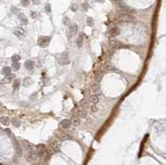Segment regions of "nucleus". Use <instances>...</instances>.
<instances>
[{"mask_svg":"<svg viewBox=\"0 0 166 165\" xmlns=\"http://www.w3.org/2000/svg\"><path fill=\"white\" fill-rule=\"evenodd\" d=\"M24 66L26 67V69H27L28 71H33L34 69V67H35V64L31 60H27V61H25Z\"/></svg>","mask_w":166,"mask_h":165,"instance_id":"nucleus-3","label":"nucleus"},{"mask_svg":"<svg viewBox=\"0 0 166 165\" xmlns=\"http://www.w3.org/2000/svg\"><path fill=\"white\" fill-rule=\"evenodd\" d=\"M14 77H15V76L13 75V74H8V75H7L4 78V80H3V82L5 84H8L10 83L11 81H13V80L14 79Z\"/></svg>","mask_w":166,"mask_h":165,"instance_id":"nucleus-7","label":"nucleus"},{"mask_svg":"<svg viewBox=\"0 0 166 165\" xmlns=\"http://www.w3.org/2000/svg\"><path fill=\"white\" fill-rule=\"evenodd\" d=\"M0 121H1V123L4 124V125H8V124H10V119L8 117H7V116L2 117L0 119Z\"/></svg>","mask_w":166,"mask_h":165,"instance_id":"nucleus-12","label":"nucleus"},{"mask_svg":"<svg viewBox=\"0 0 166 165\" xmlns=\"http://www.w3.org/2000/svg\"><path fill=\"white\" fill-rule=\"evenodd\" d=\"M78 8H79V7H78V5L77 4H73L72 6H71V10L73 11V12H76V11H77L78 10Z\"/></svg>","mask_w":166,"mask_h":165,"instance_id":"nucleus-28","label":"nucleus"},{"mask_svg":"<svg viewBox=\"0 0 166 165\" xmlns=\"http://www.w3.org/2000/svg\"><path fill=\"white\" fill-rule=\"evenodd\" d=\"M71 124H73L74 126H78L80 124V119H79L78 117H77V116L73 115L72 118H71Z\"/></svg>","mask_w":166,"mask_h":165,"instance_id":"nucleus-10","label":"nucleus"},{"mask_svg":"<svg viewBox=\"0 0 166 165\" xmlns=\"http://www.w3.org/2000/svg\"><path fill=\"white\" fill-rule=\"evenodd\" d=\"M81 105L82 106H84V107H87V106H88V105H87V101H86V100H83V101H81Z\"/></svg>","mask_w":166,"mask_h":165,"instance_id":"nucleus-30","label":"nucleus"},{"mask_svg":"<svg viewBox=\"0 0 166 165\" xmlns=\"http://www.w3.org/2000/svg\"><path fill=\"white\" fill-rule=\"evenodd\" d=\"M51 38L49 36H40L38 39V44L41 47H47L50 43Z\"/></svg>","mask_w":166,"mask_h":165,"instance_id":"nucleus-1","label":"nucleus"},{"mask_svg":"<svg viewBox=\"0 0 166 165\" xmlns=\"http://www.w3.org/2000/svg\"><path fill=\"white\" fill-rule=\"evenodd\" d=\"M0 90H1V86H0Z\"/></svg>","mask_w":166,"mask_h":165,"instance_id":"nucleus-35","label":"nucleus"},{"mask_svg":"<svg viewBox=\"0 0 166 165\" xmlns=\"http://www.w3.org/2000/svg\"><path fill=\"white\" fill-rule=\"evenodd\" d=\"M12 67L14 69V71H18L19 68H20V64L18 63V61H17V62H13V64Z\"/></svg>","mask_w":166,"mask_h":165,"instance_id":"nucleus-22","label":"nucleus"},{"mask_svg":"<svg viewBox=\"0 0 166 165\" xmlns=\"http://www.w3.org/2000/svg\"><path fill=\"white\" fill-rule=\"evenodd\" d=\"M110 43L111 44V45H116V43H117V41H116V39L115 38H110Z\"/></svg>","mask_w":166,"mask_h":165,"instance_id":"nucleus-25","label":"nucleus"},{"mask_svg":"<svg viewBox=\"0 0 166 165\" xmlns=\"http://www.w3.org/2000/svg\"><path fill=\"white\" fill-rule=\"evenodd\" d=\"M11 121H12V124H13V125L16 126V127H19L20 124H21V122L19 121V119H16V118H13Z\"/></svg>","mask_w":166,"mask_h":165,"instance_id":"nucleus-19","label":"nucleus"},{"mask_svg":"<svg viewBox=\"0 0 166 165\" xmlns=\"http://www.w3.org/2000/svg\"><path fill=\"white\" fill-rule=\"evenodd\" d=\"M77 115L81 118H86L87 117V111L84 110H78V112H77Z\"/></svg>","mask_w":166,"mask_h":165,"instance_id":"nucleus-16","label":"nucleus"},{"mask_svg":"<svg viewBox=\"0 0 166 165\" xmlns=\"http://www.w3.org/2000/svg\"><path fill=\"white\" fill-rule=\"evenodd\" d=\"M31 18H37V13L36 12H34V11H32L31 12Z\"/></svg>","mask_w":166,"mask_h":165,"instance_id":"nucleus-33","label":"nucleus"},{"mask_svg":"<svg viewBox=\"0 0 166 165\" xmlns=\"http://www.w3.org/2000/svg\"><path fill=\"white\" fill-rule=\"evenodd\" d=\"M45 9H46V11H47V13H51V5H50L49 4H46V6H45Z\"/></svg>","mask_w":166,"mask_h":165,"instance_id":"nucleus-27","label":"nucleus"},{"mask_svg":"<svg viewBox=\"0 0 166 165\" xmlns=\"http://www.w3.org/2000/svg\"><path fill=\"white\" fill-rule=\"evenodd\" d=\"M33 4H36V5H38L40 4V2H41V0H32Z\"/></svg>","mask_w":166,"mask_h":165,"instance_id":"nucleus-34","label":"nucleus"},{"mask_svg":"<svg viewBox=\"0 0 166 165\" xmlns=\"http://www.w3.org/2000/svg\"><path fill=\"white\" fill-rule=\"evenodd\" d=\"M91 91L93 92L94 95H101V88H100L99 85L94 84L92 86V87H91Z\"/></svg>","mask_w":166,"mask_h":165,"instance_id":"nucleus-5","label":"nucleus"},{"mask_svg":"<svg viewBox=\"0 0 166 165\" xmlns=\"http://www.w3.org/2000/svg\"><path fill=\"white\" fill-rule=\"evenodd\" d=\"M18 18L19 19V21L21 22V23L22 25H27V22H28L26 16L22 13H19L18 14Z\"/></svg>","mask_w":166,"mask_h":165,"instance_id":"nucleus-4","label":"nucleus"},{"mask_svg":"<svg viewBox=\"0 0 166 165\" xmlns=\"http://www.w3.org/2000/svg\"><path fill=\"white\" fill-rule=\"evenodd\" d=\"M61 125L63 127L64 129H68V128H70V126L71 125V120H69V119H63V120L61 122Z\"/></svg>","mask_w":166,"mask_h":165,"instance_id":"nucleus-9","label":"nucleus"},{"mask_svg":"<svg viewBox=\"0 0 166 165\" xmlns=\"http://www.w3.org/2000/svg\"><path fill=\"white\" fill-rule=\"evenodd\" d=\"M18 8H17L16 7H13V6H12L11 7V12H12V13H18Z\"/></svg>","mask_w":166,"mask_h":165,"instance_id":"nucleus-29","label":"nucleus"},{"mask_svg":"<svg viewBox=\"0 0 166 165\" xmlns=\"http://www.w3.org/2000/svg\"><path fill=\"white\" fill-rule=\"evenodd\" d=\"M21 1H22V4L23 7H27L28 5H29V3H30L29 0H21Z\"/></svg>","mask_w":166,"mask_h":165,"instance_id":"nucleus-23","label":"nucleus"},{"mask_svg":"<svg viewBox=\"0 0 166 165\" xmlns=\"http://www.w3.org/2000/svg\"><path fill=\"white\" fill-rule=\"evenodd\" d=\"M61 139H71V137L68 135H66V134H62Z\"/></svg>","mask_w":166,"mask_h":165,"instance_id":"nucleus-26","label":"nucleus"},{"mask_svg":"<svg viewBox=\"0 0 166 165\" xmlns=\"http://www.w3.org/2000/svg\"><path fill=\"white\" fill-rule=\"evenodd\" d=\"M13 32L17 37H18V38H22V37H24L25 35V31L22 29V28H20V27L16 28V29L13 31Z\"/></svg>","mask_w":166,"mask_h":165,"instance_id":"nucleus-6","label":"nucleus"},{"mask_svg":"<svg viewBox=\"0 0 166 165\" xmlns=\"http://www.w3.org/2000/svg\"><path fill=\"white\" fill-rule=\"evenodd\" d=\"M20 84H21V81H20L19 79H15L13 81V87L14 90H16L17 88H18V86H20Z\"/></svg>","mask_w":166,"mask_h":165,"instance_id":"nucleus-17","label":"nucleus"},{"mask_svg":"<svg viewBox=\"0 0 166 165\" xmlns=\"http://www.w3.org/2000/svg\"><path fill=\"white\" fill-rule=\"evenodd\" d=\"M77 31H78V26H77L76 23L71 24L70 26V29H69L71 35H75V34L77 33Z\"/></svg>","mask_w":166,"mask_h":165,"instance_id":"nucleus-8","label":"nucleus"},{"mask_svg":"<svg viewBox=\"0 0 166 165\" xmlns=\"http://www.w3.org/2000/svg\"><path fill=\"white\" fill-rule=\"evenodd\" d=\"M10 73H11V68L9 67H4L2 69V74H3V75L7 76V75H8V74H10Z\"/></svg>","mask_w":166,"mask_h":165,"instance_id":"nucleus-13","label":"nucleus"},{"mask_svg":"<svg viewBox=\"0 0 166 165\" xmlns=\"http://www.w3.org/2000/svg\"><path fill=\"white\" fill-rule=\"evenodd\" d=\"M91 111L94 112V113L97 112V110H98V109H97V107L95 106V105H93V106L91 107Z\"/></svg>","mask_w":166,"mask_h":165,"instance_id":"nucleus-31","label":"nucleus"},{"mask_svg":"<svg viewBox=\"0 0 166 165\" xmlns=\"http://www.w3.org/2000/svg\"><path fill=\"white\" fill-rule=\"evenodd\" d=\"M32 84V80H31L29 77H26L23 80V86H29L30 85Z\"/></svg>","mask_w":166,"mask_h":165,"instance_id":"nucleus-15","label":"nucleus"},{"mask_svg":"<svg viewBox=\"0 0 166 165\" xmlns=\"http://www.w3.org/2000/svg\"><path fill=\"white\" fill-rule=\"evenodd\" d=\"M81 7H82V8H83V10H84V11H87V10L88 9V8H89V5H88V4H83Z\"/></svg>","mask_w":166,"mask_h":165,"instance_id":"nucleus-32","label":"nucleus"},{"mask_svg":"<svg viewBox=\"0 0 166 165\" xmlns=\"http://www.w3.org/2000/svg\"><path fill=\"white\" fill-rule=\"evenodd\" d=\"M110 33H111V36H112L113 38H115L116 36L119 35V34H120L119 28L116 27V28H113V29H111V30H110Z\"/></svg>","mask_w":166,"mask_h":165,"instance_id":"nucleus-14","label":"nucleus"},{"mask_svg":"<svg viewBox=\"0 0 166 165\" xmlns=\"http://www.w3.org/2000/svg\"><path fill=\"white\" fill-rule=\"evenodd\" d=\"M100 101V96L99 95H93L90 98V101L91 102V104L93 105H96Z\"/></svg>","mask_w":166,"mask_h":165,"instance_id":"nucleus-11","label":"nucleus"},{"mask_svg":"<svg viewBox=\"0 0 166 165\" xmlns=\"http://www.w3.org/2000/svg\"><path fill=\"white\" fill-rule=\"evenodd\" d=\"M87 23L89 25L90 27H91L93 25V19L91 18H87Z\"/></svg>","mask_w":166,"mask_h":165,"instance_id":"nucleus-24","label":"nucleus"},{"mask_svg":"<svg viewBox=\"0 0 166 165\" xmlns=\"http://www.w3.org/2000/svg\"><path fill=\"white\" fill-rule=\"evenodd\" d=\"M20 58L21 57H20L19 55H18V54H15V55H13L12 56V61H13V62H17V61H19Z\"/></svg>","mask_w":166,"mask_h":165,"instance_id":"nucleus-21","label":"nucleus"},{"mask_svg":"<svg viewBox=\"0 0 166 165\" xmlns=\"http://www.w3.org/2000/svg\"><path fill=\"white\" fill-rule=\"evenodd\" d=\"M68 56H69L68 52L62 53V56H61V58H60V60H59V64L62 65V66H64V65L67 64L68 62V59H69Z\"/></svg>","mask_w":166,"mask_h":165,"instance_id":"nucleus-2","label":"nucleus"},{"mask_svg":"<svg viewBox=\"0 0 166 165\" xmlns=\"http://www.w3.org/2000/svg\"><path fill=\"white\" fill-rule=\"evenodd\" d=\"M132 19L130 15H129V14H125V15H123L121 17V20L124 22H128V21H130V20Z\"/></svg>","mask_w":166,"mask_h":165,"instance_id":"nucleus-18","label":"nucleus"},{"mask_svg":"<svg viewBox=\"0 0 166 165\" xmlns=\"http://www.w3.org/2000/svg\"><path fill=\"white\" fill-rule=\"evenodd\" d=\"M62 22H63V24H64V25H66V26H67V25H69V24H70L71 20H70L69 18H68V17H64L63 19H62Z\"/></svg>","mask_w":166,"mask_h":165,"instance_id":"nucleus-20","label":"nucleus"}]
</instances>
